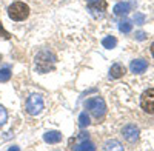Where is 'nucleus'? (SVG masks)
Segmentation results:
<instances>
[{"label":"nucleus","instance_id":"nucleus-9","mask_svg":"<svg viewBox=\"0 0 154 151\" xmlns=\"http://www.w3.org/2000/svg\"><path fill=\"white\" fill-rule=\"evenodd\" d=\"M131 71L136 72V74H140V72H143L146 68H148V63H146V60H142V59H137V60H133L131 62Z\"/></svg>","mask_w":154,"mask_h":151},{"label":"nucleus","instance_id":"nucleus-7","mask_svg":"<svg viewBox=\"0 0 154 151\" xmlns=\"http://www.w3.org/2000/svg\"><path fill=\"white\" fill-rule=\"evenodd\" d=\"M106 2L105 0H96V2H89V5H88V9L91 11V14L94 16V17H99V16H102L105 12V9H106Z\"/></svg>","mask_w":154,"mask_h":151},{"label":"nucleus","instance_id":"nucleus-17","mask_svg":"<svg viewBox=\"0 0 154 151\" xmlns=\"http://www.w3.org/2000/svg\"><path fill=\"white\" fill-rule=\"evenodd\" d=\"M6 119H8V112L2 105H0V125H3L6 122Z\"/></svg>","mask_w":154,"mask_h":151},{"label":"nucleus","instance_id":"nucleus-6","mask_svg":"<svg viewBox=\"0 0 154 151\" xmlns=\"http://www.w3.org/2000/svg\"><path fill=\"white\" fill-rule=\"evenodd\" d=\"M122 134H123V137L128 140V142H136L137 139H139V134H140V131H139V128L136 127V125H133V123H130V125H126V127L122 130Z\"/></svg>","mask_w":154,"mask_h":151},{"label":"nucleus","instance_id":"nucleus-11","mask_svg":"<svg viewBox=\"0 0 154 151\" xmlns=\"http://www.w3.org/2000/svg\"><path fill=\"white\" fill-rule=\"evenodd\" d=\"M123 74H125V66L120 65V63L112 65L111 69H109V77H111V79H120Z\"/></svg>","mask_w":154,"mask_h":151},{"label":"nucleus","instance_id":"nucleus-5","mask_svg":"<svg viewBox=\"0 0 154 151\" xmlns=\"http://www.w3.org/2000/svg\"><path fill=\"white\" fill-rule=\"evenodd\" d=\"M140 106L148 114H154V88L146 90L140 97Z\"/></svg>","mask_w":154,"mask_h":151},{"label":"nucleus","instance_id":"nucleus-2","mask_svg":"<svg viewBox=\"0 0 154 151\" xmlns=\"http://www.w3.org/2000/svg\"><path fill=\"white\" fill-rule=\"evenodd\" d=\"M8 16L14 22H22L29 16V8L23 2H14L12 5L8 6Z\"/></svg>","mask_w":154,"mask_h":151},{"label":"nucleus","instance_id":"nucleus-4","mask_svg":"<svg viewBox=\"0 0 154 151\" xmlns=\"http://www.w3.org/2000/svg\"><path fill=\"white\" fill-rule=\"evenodd\" d=\"M43 109V99L40 94H31L28 97V102H26V112L31 116H37L40 114Z\"/></svg>","mask_w":154,"mask_h":151},{"label":"nucleus","instance_id":"nucleus-3","mask_svg":"<svg viewBox=\"0 0 154 151\" xmlns=\"http://www.w3.org/2000/svg\"><path fill=\"white\" fill-rule=\"evenodd\" d=\"M85 106H86V109H89V112H91V114H93L96 119L103 117V116H105V112H106L105 100L102 99V97H93V99L86 100Z\"/></svg>","mask_w":154,"mask_h":151},{"label":"nucleus","instance_id":"nucleus-15","mask_svg":"<svg viewBox=\"0 0 154 151\" xmlns=\"http://www.w3.org/2000/svg\"><path fill=\"white\" fill-rule=\"evenodd\" d=\"M119 29H120V32H131L133 25H131V22L123 20V22H120V25H119Z\"/></svg>","mask_w":154,"mask_h":151},{"label":"nucleus","instance_id":"nucleus-22","mask_svg":"<svg viewBox=\"0 0 154 151\" xmlns=\"http://www.w3.org/2000/svg\"><path fill=\"white\" fill-rule=\"evenodd\" d=\"M86 2H96V0H86Z\"/></svg>","mask_w":154,"mask_h":151},{"label":"nucleus","instance_id":"nucleus-10","mask_svg":"<svg viewBox=\"0 0 154 151\" xmlns=\"http://www.w3.org/2000/svg\"><path fill=\"white\" fill-rule=\"evenodd\" d=\"M43 140L46 143H59L62 140V133L59 131H48L43 134Z\"/></svg>","mask_w":154,"mask_h":151},{"label":"nucleus","instance_id":"nucleus-20","mask_svg":"<svg viewBox=\"0 0 154 151\" xmlns=\"http://www.w3.org/2000/svg\"><path fill=\"white\" fill-rule=\"evenodd\" d=\"M137 39H139V40H143V39H145V32H139V34H137Z\"/></svg>","mask_w":154,"mask_h":151},{"label":"nucleus","instance_id":"nucleus-19","mask_svg":"<svg viewBox=\"0 0 154 151\" xmlns=\"http://www.w3.org/2000/svg\"><path fill=\"white\" fill-rule=\"evenodd\" d=\"M134 22H136L137 25H142V23L145 22V16H143V14H136V16H134Z\"/></svg>","mask_w":154,"mask_h":151},{"label":"nucleus","instance_id":"nucleus-16","mask_svg":"<svg viewBox=\"0 0 154 151\" xmlns=\"http://www.w3.org/2000/svg\"><path fill=\"white\" fill-rule=\"evenodd\" d=\"M9 79H11V71H9V68L0 69V82H8Z\"/></svg>","mask_w":154,"mask_h":151},{"label":"nucleus","instance_id":"nucleus-21","mask_svg":"<svg viewBox=\"0 0 154 151\" xmlns=\"http://www.w3.org/2000/svg\"><path fill=\"white\" fill-rule=\"evenodd\" d=\"M151 54H152V57H154V42H152V45H151Z\"/></svg>","mask_w":154,"mask_h":151},{"label":"nucleus","instance_id":"nucleus-1","mask_svg":"<svg viewBox=\"0 0 154 151\" xmlns=\"http://www.w3.org/2000/svg\"><path fill=\"white\" fill-rule=\"evenodd\" d=\"M35 68L38 72H49L51 69H54L56 66V56L49 51V49H42L40 53L35 56Z\"/></svg>","mask_w":154,"mask_h":151},{"label":"nucleus","instance_id":"nucleus-14","mask_svg":"<svg viewBox=\"0 0 154 151\" xmlns=\"http://www.w3.org/2000/svg\"><path fill=\"white\" fill-rule=\"evenodd\" d=\"M79 125H80V128H86L89 125V117L86 114V111H83L82 114L79 116Z\"/></svg>","mask_w":154,"mask_h":151},{"label":"nucleus","instance_id":"nucleus-23","mask_svg":"<svg viewBox=\"0 0 154 151\" xmlns=\"http://www.w3.org/2000/svg\"><path fill=\"white\" fill-rule=\"evenodd\" d=\"M0 60H2V57H0Z\"/></svg>","mask_w":154,"mask_h":151},{"label":"nucleus","instance_id":"nucleus-13","mask_svg":"<svg viewBox=\"0 0 154 151\" xmlns=\"http://www.w3.org/2000/svg\"><path fill=\"white\" fill-rule=\"evenodd\" d=\"M105 149H119V151H122L123 148H122V145L117 142V140H108L106 143H105V146H103Z\"/></svg>","mask_w":154,"mask_h":151},{"label":"nucleus","instance_id":"nucleus-18","mask_svg":"<svg viewBox=\"0 0 154 151\" xmlns=\"http://www.w3.org/2000/svg\"><path fill=\"white\" fill-rule=\"evenodd\" d=\"M75 149H96V146L91 143V142H85V143H82V145H79V146H75Z\"/></svg>","mask_w":154,"mask_h":151},{"label":"nucleus","instance_id":"nucleus-8","mask_svg":"<svg viewBox=\"0 0 154 151\" xmlns=\"http://www.w3.org/2000/svg\"><path fill=\"white\" fill-rule=\"evenodd\" d=\"M131 6L133 5L130 2H119V3L114 5L112 11H114L116 16H125V14H128V12L131 11Z\"/></svg>","mask_w":154,"mask_h":151},{"label":"nucleus","instance_id":"nucleus-12","mask_svg":"<svg viewBox=\"0 0 154 151\" xmlns=\"http://www.w3.org/2000/svg\"><path fill=\"white\" fill-rule=\"evenodd\" d=\"M102 45H103L105 48H108V49H112V48H116V45H117V40H116V37H105L103 40H102Z\"/></svg>","mask_w":154,"mask_h":151}]
</instances>
